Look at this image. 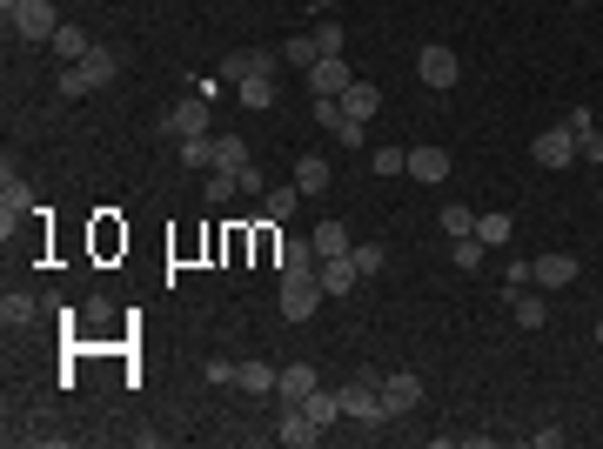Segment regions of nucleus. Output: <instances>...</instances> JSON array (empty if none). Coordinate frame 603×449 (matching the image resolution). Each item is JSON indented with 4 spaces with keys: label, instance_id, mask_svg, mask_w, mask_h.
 <instances>
[{
    "label": "nucleus",
    "instance_id": "f257e3e1",
    "mask_svg": "<svg viewBox=\"0 0 603 449\" xmlns=\"http://www.w3.org/2000/svg\"><path fill=\"white\" fill-rule=\"evenodd\" d=\"M114 68H121V61H114L108 47H94V54H81V61H74V68H61V94L67 101H81V94H101L114 81Z\"/></svg>",
    "mask_w": 603,
    "mask_h": 449
},
{
    "label": "nucleus",
    "instance_id": "f03ea898",
    "mask_svg": "<svg viewBox=\"0 0 603 449\" xmlns=\"http://www.w3.org/2000/svg\"><path fill=\"white\" fill-rule=\"evenodd\" d=\"M0 14H7V27L21 41H54V27H61L54 0H0Z\"/></svg>",
    "mask_w": 603,
    "mask_h": 449
},
{
    "label": "nucleus",
    "instance_id": "7ed1b4c3",
    "mask_svg": "<svg viewBox=\"0 0 603 449\" xmlns=\"http://www.w3.org/2000/svg\"><path fill=\"white\" fill-rule=\"evenodd\" d=\"M342 416H356V423H369V429L389 423V409H382V376H356V382H342Z\"/></svg>",
    "mask_w": 603,
    "mask_h": 449
},
{
    "label": "nucleus",
    "instance_id": "20e7f679",
    "mask_svg": "<svg viewBox=\"0 0 603 449\" xmlns=\"http://www.w3.org/2000/svg\"><path fill=\"white\" fill-rule=\"evenodd\" d=\"M456 74H463V61H456V54H449L443 41H429V47H416V81H423V88L449 94V88H456Z\"/></svg>",
    "mask_w": 603,
    "mask_h": 449
},
{
    "label": "nucleus",
    "instance_id": "39448f33",
    "mask_svg": "<svg viewBox=\"0 0 603 449\" xmlns=\"http://www.w3.org/2000/svg\"><path fill=\"white\" fill-rule=\"evenodd\" d=\"M27 215H34V188H27V181L7 168V175H0V235L14 242V228H21Z\"/></svg>",
    "mask_w": 603,
    "mask_h": 449
},
{
    "label": "nucleus",
    "instance_id": "423d86ee",
    "mask_svg": "<svg viewBox=\"0 0 603 449\" xmlns=\"http://www.w3.org/2000/svg\"><path fill=\"white\" fill-rule=\"evenodd\" d=\"M302 81H309V101H335V94L349 88L356 74H349V54H322V61H315Z\"/></svg>",
    "mask_w": 603,
    "mask_h": 449
},
{
    "label": "nucleus",
    "instance_id": "0eeeda50",
    "mask_svg": "<svg viewBox=\"0 0 603 449\" xmlns=\"http://www.w3.org/2000/svg\"><path fill=\"white\" fill-rule=\"evenodd\" d=\"M315 302H322V282H315V269H309V275H282V322H309Z\"/></svg>",
    "mask_w": 603,
    "mask_h": 449
},
{
    "label": "nucleus",
    "instance_id": "6e6552de",
    "mask_svg": "<svg viewBox=\"0 0 603 449\" xmlns=\"http://www.w3.org/2000/svg\"><path fill=\"white\" fill-rule=\"evenodd\" d=\"M382 409H389V416H416V409H423V376L389 369V376H382Z\"/></svg>",
    "mask_w": 603,
    "mask_h": 449
},
{
    "label": "nucleus",
    "instance_id": "1a4fd4ad",
    "mask_svg": "<svg viewBox=\"0 0 603 449\" xmlns=\"http://www.w3.org/2000/svg\"><path fill=\"white\" fill-rule=\"evenodd\" d=\"M530 161H543V168H577V135L570 128H543V135L530 141Z\"/></svg>",
    "mask_w": 603,
    "mask_h": 449
},
{
    "label": "nucleus",
    "instance_id": "9d476101",
    "mask_svg": "<svg viewBox=\"0 0 603 449\" xmlns=\"http://www.w3.org/2000/svg\"><path fill=\"white\" fill-rule=\"evenodd\" d=\"M161 128H168V135H175V141H188V135H208V101H201V94H188V101H175V108L161 114Z\"/></svg>",
    "mask_w": 603,
    "mask_h": 449
},
{
    "label": "nucleus",
    "instance_id": "9b49d317",
    "mask_svg": "<svg viewBox=\"0 0 603 449\" xmlns=\"http://www.w3.org/2000/svg\"><path fill=\"white\" fill-rule=\"evenodd\" d=\"M248 74H282V47H275V54H268V47H242V54L222 61V81H248Z\"/></svg>",
    "mask_w": 603,
    "mask_h": 449
},
{
    "label": "nucleus",
    "instance_id": "f8f14e48",
    "mask_svg": "<svg viewBox=\"0 0 603 449\" xmlns=\"http://www.w3.org/2000/svg\"><path fill=\"white\" fill-rule=\"evenodd\" d=\"M563 128L577 135V161H603V128L590 108H563Z\"/></svg>",
    "mask_w": 603,
    "mask_h": 449
},
{
    "label": "nucleus",
    "instance_id": "ddd939ff",
    "mask_svg": "<svg viewBox=\"0 0 603 449\" xmlns=\"http://www.w3.org/2000/svg\"><path fill=\"white\" fill-rule=\"evenodd\" d=\"M577 269H583L577 255H536V262H530V282H536V289H570V282H577Z\"/></svg>",
    "mask_w": 603,
    "mask_h": 449
},
{
    "label": "nucleus",
    "instance_id": "4468645a",
    "mask_svg": "<svg viewBox=\"0 0 603 449\" xmlns=\"http://www.w3.org/2000/svg\"><path fill=\"white\" fill-rule=\"evenodd\" d=\"M275 262H282V275H309L322 255H315L309 235H282V242H275Z\"/></svg>",
    "mask_w": 603,
    "mask_h": 449
},
{
    "label": "nucleus",
    "instance_id": "2eb2a0df",
    "mask_svg": "<svg viewBox=\"0 0 603 449\" xmlns=\"http://www.w3.org/2000/svg\"><path fill=\"white\" fill-rule=\"evenodd\" d=\"M315 282H322V295H349L362 275H356V262H349V255H329V262H315Z\"/></svg>",
    "mask_w": 603,
    "mask_h": 449
},
{
    "label": "nucleus",
    "instance_id": "dca6fc26",
    "mask_svg": "<svg viewBox=\"0 0 603 449\" xmlns=\"http://www.w3.org/2000/svg\"><path fill=\"white\" fill-rule=\"evenodd\" d=\"M309 389H322V376H315V362H289V369L275 376V396H282V403H302Z\"/></svg>",
    "mask_w": 603,
    "mask_h": 449
},
{
    "label": "nucleus",
    "instance_id": "f3484780",
    "mask_svg": "<svg viewBox=\"0 0 603 449\" xmlns=\"http://www.w3.org/2000/svg\"><path fill=\"white\" fill-rule=\"evenodd\" d=\"M309 242H315V255H322V262H329V255H349V228H342V215H322V222L309 228Z\"/></svg>",
    "mask_w": 603,
    "mask_h": 449
},
{
    "label": "nucleus",
    "instance_id": "a211bd4d",
    "mask_svg": "<svg viewBox=\"0 0 603 449\" xmlns=\"http://www.w3.org/2000/svg\"><path fill=\"white\" fill-rule=\"evenodd\" d=\"M335 101H342V114H349V121H369V114L382 108V88H376V81H349Z\"/></svg>",
    "mask_w": 603,
    "mask_h": 449
},
{
    "label": "nucleus",
    "instance_id": "6ab92c4d",
    "mask_svg": "<svg viewBox=\"0 0 603 449\" xmlns=\"http://www.w3.org/2000/svg\"><path fill=\"white\" fill-rule=\"evenodd\" d=\"M282 443H289V449H309V443H322V429L309 423V409H302V403H282Z\"/></svg>",
    "mask_w": 603,
    "mask_h": 449
},
{
    "label": "nucleus",
    "instance_id": "aec40b11",
    "mask_svg": "<svg viewBox=\"0 0 603 449\" xmlns=\"http://www.w3.org/2000/svg\"><path fill=\"white\" fill-rule=\"evenodd\" d=\"M302 409H309L315 429H335V423H342V389H309V396H302Z\"/></svg>",
    "mask_w": 603,
    "mask_h": 449
},
{
    "label": "nucleus",
    "instance_id": "412c9836",
    "mask_svg": "<svg viewBox=\"0 0 603 449\" xmlns=\"http://www.w3.org/2000/svg\"><path fill=\"white\" fill-rule=\"evenodd\" d=\"M275 362H235V389H248V396H275Z\"/></svg>",
    "mask_w": 603,
    "mask_h": 449
},
{
    "label": "nucleus",
    "instance_id": "4be33fe9",
    "mask_svg": "<svg viewBox=\"0 0 603 449\" xmlns=\"http://www.w3.org/2000/svg\"><path fill=\"white\" fill-rule=\"evenodd\" d=\"M510 315H516V329H543L550 322V309H543L536 289H510Z\"/></svg>",
    "mask_w": 603,
    "mask_h": 449
},
{
    "label": "nucleus",
    "instance_id": "5701e85b",
    "mask_svg": "<svg viewBox=\"0 0 603 449\" xmlns=\"http://www.w3.org/2000/svg\"><path fill=\"white\" fill-rule=\"evenodd\" d=\"M295 188H302V195H329V161L322 155H295Z\"/></svg>",
    "mask_w": 603,
    "mask_h": 449
},
{
    "label": "nucleus",
    "instance_id": "b1692460",
    "mask_svg": "<svg viewBox=\"0 0 603 449\" xmlns=\"http://www.w3.org/2000/svg\"><path fill=\"white\" fill-rule=\"evenodd\" d=\"M295 208H302V188H295V181H282V188H268V195H262V215H268V222H289Z\"/></svg>",
    "mask_w": 603,
    "mask_h": 449
},
{
    "label": "nucleus",
    "instance_id": "393cba45",
    "mask_svg": "<svg viewBox=\"0 0 603 449\" xmlns=\"http://www.w3.org/2000/svg\"><path fill=\"white\" fill-rule=\"evenodd\" d=\"M235 101H242V108H275V74H248V81H235Z\"/></svg>",
    "mask_w": 603,
    "mask_h": 449
},
{
    "label": "nucleus",
    "instance_id": "a878e982",
    "mask_svg": "<svg viewBox=\"0 0 603 449\" xmlns=\"http://www.w3.org/2000/svg\"><path fill=\"white\" fill-rule=\"evenodd\" d=\"M54 54H61L67 68H74L81 54H94V41H88V34H81V27H74V21H61V27H54Z\"/></svg>",
    "mask_w": 603,
    "mask_h": 449
},
{
    "label": "nucleus",
    "instance_id": "bb28decb",
    "mask_svg": "<svg viewBox=\"0 0 603 449\" xmlns=\"http://www.w3.org/2000/svg\"><path fill=\"white\" fill-rule=\"evenodd\" d=\"M409 175H416V181H443L449 175V155H443V148H409Z\"/></svg>",
    "mask_w": 603,
    "mask_h": 449
},
{
    "label": "nucleus",
    "instance_id": "cd10ccee",
    "mask_svg": "<svg viewBox=\"0 0 603 449\" xmlns=\"http://www.w3.org/2000/svg\"><path fill=\"white\" fill-rule=\"evenodd\" d=\"M315 61H322V47H315V34H295V41H282V68H302V74H309Z\"/></svg>",
    "mask_w": 603,
    "mask_h": 449
},
{
    "label": "nucleus",
    "instance_id": "c85d7f7f",
    "mask_svg": "<svg viewBox=\"0 0 603 449\" xmlns=\"http://www.w3.org/2000/svg\"><path fill=\"white\" fill-rule=\"evenodd\" d=\"M175 161H188V168H215V135H188V141H175Z\"/></svg>",
    "mask_w": 603,
    "mask_h": 449
},
{
    "label": "nucleus",
    "instance_id": "c756f323",
    "mask_svg": "<svg viewBox=\"0 0 603 449\" xmlns=\"http://www.w3.org/2000/svg\"><path fill=\"white\" fill-rule=\"evenodd\" d=\"M215 168H235V175H242L248 168V141L242 135H215Z\"/></svg>",
    "mask_w": 603,
    "mask_h": 449
},
{
    "label": "nucleus",
    "instance_id": "7c9ffc66",
    "mask_svg": "<svg viewBox=\"0 0 603 449\" xmlns=\"http://www.w3.org/2000/svg\"><path fill=\"white\" fill-rule=\"evenodd\" d=\"M483 255H490V248L476 242V235H456V242H449V262H456V269H483Z\"/></svg>",
    "mask_w": 603,
    "mask_h": 449
},
{
    "label": "nucleus",
    "instance_id": "2f4dec72",
    "mask_svg": "<svg viewBox=\"0 0 603 449\" xmlns=\"http://www.w3.org/2000/svg\"><path fill=\"white\" fill-rule=\"evenodd\" d=\"M349 262H356V275H382L389 248H382V242H356V248H349Z\"/></svg>",
    "mask_w": 603,
    "mask_h": 449
},
{
    "label": "nucleus",
    "instance_id": "473e14b6",
    "mask_svg": "<svg viewBox=\"0 0 603 449\" xmlns=\"http://www.w3.org/2000/svg\"><path fill=\"white\" fill-rule=\"evenodd\" d=\"M476 242L503 248V242H510V215H476Z\"/></svg>",
    "mask_w": 603,
    "mask_h": 449
},
{
    "label": "nucleus",
    "instance_id": "72a5a7b5",
    "mask_svg": "<svg viewBox=\"0 0 603 449\" xmlns=\"http://www.w3.org/2000/svg\"><path fill=\"white\" fill-rule=\"evenodd\" d=\"M369 168L376 175H409V148H369Z\"/></svg>",
    "mask_w": 603,
    "mask_h": 449
},
{
    "label": "nucleus",
    "instance_id": "f704fd0d",
    "mask_svg": "<svg viewBox=\"0 0 603 449\" xmlns=\"http://www.w3.org/2000/svg\"><path fill=\"white\" fill-rule=\"evenodd\" d=\"M443 235H449V242H456V235H476V208L449 202V208H443Z\"/></svg>",
    "mask_w": 603,
    "mask_h": 449
},
{
    "label": "nucleus",
    "instance_id": "c9c22d12",
    "mask_svg": "<svg viewBox=\"0 0 603 449\" xmlns=\"http://www.w3.org/2000/svg\"><path fill=\"white\" fill-rule=\"evenodd\" d=\"M235 195H242V181H235V168H215V175H208V202L222 208V202H235Z\"/></svg>",
    "mask_w": 603,
    "mask_h": 449
},
{
    "label": "nucleus",
    "instance_id": "e433bc0d",
    "mask_svg": "<svg viewBox=\"0 0 603 449\" xmlns=\"http://www.w3.org/2000/svg\"><path fill=\"white\" fill-rule=\"evenodd\" d=\"M315 47H322V54H342V47H349V34H342V21H315Z\"/></svg>",
    "mask_w": 603,
    "mask_h": 449
},
{
    "label": "nucleus",
    "instance_id": "4c0bfd02",
    "mask_svg": "<svg viewBox=\"0 0 603 449\" xmlns=\"http://www.w3.org/2000/svg\"><path fill=\"white\" fill-rule=\"evenodd\" d=\"M0 322H14V329L34 322V295H7V302H0Z\"/></svg>",
    "mask_w": 603,
    "mask_h": 449
},
{
    "label": "nucleus",
    "instance_id": "58836bf2",
    "mask_svg": "<svg viewBox=\"0 0 603 449\" xmlns=\"http://www.w3.org/2000/svg\"><path fill=\"white\" fill-rule=\"evenodd\" d=\"M329 135L342 141V148H362V141H369V121H349V114H342V121L329 128Z\"/></svg>",
    "mask_w": 603,
    "mask_h": 449
},
{
    "label": "nucleus",
    "instance_id": "ea45409f",
    "mask_svg": "<svg viewBox=\"0 0 603 449\" xmlns=\"http://www.w3.org/2000/svg\"><path fill=\"white\" fill-rule=\"evenodd\" d=\"M235 181H242V195H268V181H262V168H242V175H235Z\"/></svg>",
    "mask_w": 603,
    "mask_h": 449
},
{
    "label": "nucleus",
    "instance_id": "a19ab883",
    "mask_svg": "<svg viewBox=\"0 0 603 449\" xmlns=\"http://www.w3.org/2000/svg\"><path fill=\"white\" fill-rule=\"evenodd\" d=\"M597 342H603V322H597Z\"/></svg>",
    "mask_w": 603,
    "mask_h": 449
},
{
    "label": "nucleus",
    "instance_id": "79ce46f5",
    "mask_svg": "<svg viewBox=\"0 0 603 449\" xmlns=\"http://www.w3.org/2000/svg\"><path fill=\"white\" fill-rule=\"evenodd\" d=\"M577 7H590V0H577Z\"/></svg>",
    "mask_w": 603,
    "mask_h": 449
}]
</instances>
